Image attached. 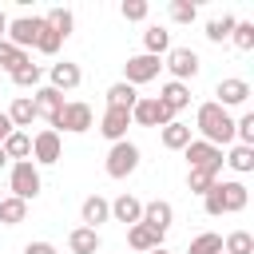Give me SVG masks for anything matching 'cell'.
I'll use <instances>...</instances> for the list:
<instances>
[{"label":"cell","mask_w":254,"mask_h":254,"mask_svg":"<svg viewBox=\"0 0 254 254\" xmlns=\"http://www.w3.org/2000/svg\"><path fill=\"white\" fill-rule=\"evenodd\" d=\"M198 131H202V143H210V147L234 143V119L218 103H202L198 107Z\"/></svg>","instance_id":"1"},{"label":"cell","mask_w":254,"mask_h":254,"mask_svg":"<svg viewBox=\"0 0 254 254\" xmlns=\"http://www.w3.org/2000/svg\"><path fill=\"white\" fill-rule=\"evenodd\" d=\"M246 187L242 183H214L206 194H202V202H206V214L210 218H222V214H238L242 206H246Z\"/></svg>","instance_id":"2"},{"label":"cell","mask_w":254,"mask_h":254,"mask_svg":"<svg viewBox=\"0 0 254 254\" xmlns=\"http://www.w3.org/2000/svg\"><path fill=\"white\" fill-rule=\"evenodd\" d=\"M8 187H12V198H20V202H28V198H36L40 194V171H36V163L32 159H24V163H12V175H8Z\"/></svg>","instance_id":"3"},{"label":"cell","mask_w":254,"mask_h":254,"mask_svg":"<svg viewBox=\"0 0 254 254\" xmlns=\"http://www.w3.org/2000/svg\"><path fill=\"white\" fill-rule=\"evenodd\" d=\"M107 175L111 179H127V175H135V167H139V147L135 143H111V151H107Z\"/></svg>","instance_id":"4"},{"label":"cell","mask_w":254,"mask_h":254,"mask_svg":"<svg viewBox=\"0 0 254 254\" xmlns=\"http://www.w3.org/2000/svg\"><path fill=\"white\" fill-rule=\"evenodd\" d=\"M159 67H163V60H159V56H147V52H139V56H131V60L123 64V83H131V87H139V83H151V79L159 75Z\"/></svg>","instance_id":"5"},{"label":"cell","mask_w":254,"mask_h":254,"mask_svg":"<svg viewBox=\"0 0 254 254\" xmlns=\"http://www.w3.org/2000/svg\"><path fill=\"white\" fill-rule=\"evenodd\" d=\"M131 123H139V127H167V123H175V115L155 99V95H139V103L131 107Z\"/></svg>","instance_id":"6"},{"label":"cell","mask_w":254,"mask_h":254,"mask_svg":"<svg viewBox=\"0 0 254 254\" xmlns=\"http://www.w3.org/2000/svg\"><path fill=\"white\" fill-rule=\"evenodd\" d=\"M187 163H190V171H222V147H210V143H202V139H190L187 147Z\"/></svg>","instance_id":"7"},{"label":"cell","mask_w":254,"mask_h":254,"mask_svg":"<svg viewBox=\"0 0 254 254\" xmlns=\"http://www.w3.org/2000/svg\"><path fill=\"white\" fill-rule=\"evenodd\" d=\"M40 28H44V16H20V20H8V44H16L20 52H28V48H36V36H40Z\"/></svg>","instance_id":"8"},{"label":"cell","mask_w":254,"mask_h":254,"mask_svg":"<svg viewBox=\"0 0 254 254\" xmlns=\"http://www.w3.org/2000/svg\"><path fill=\"white\" fill-rule=\"evenodd\" d=\"M163 67H171L175 83H187V79H194V75H198V52H194V48H171Z\"/></svg>","instance_id":"9"},{"label":"cell","mask_w":254,"mask_h":254,"mask_svg":"<svg viewBox=\"0 0 254 254\" xmlns=\"http://www.w3.org/2000/svg\"><path fill=\"white\" fill-rule=\"evenodd\" d=\"M91 127V107L87 103H64L60 119L52 123V131H71V135H83Z\"/></svg>","instance_id":"10"},{"label":"cell","mask_w":254,"mask_h":254,"mask_svg":"<svg viewBox=\"0 0 254 254\" xmlns=\"http://www.w3.org/2000/svg\"><path fill=\"white\" fill-rule=\"evenodd\" d=\"M60 131H52V127H44L36 139H32V159L36 163H44V167H52V163H60Z\"/></svg>","instance_id":"11"},{"label":"cell","mask_w":254,"mask_h":254,"mask_svg":"<svg viewBox=\"0 0 254 254\" xmlns=\"http://www.w3.org/2000/svg\"><path fill=\"white\" fill-rule=\"evenodd\" d=\"M127 127H131V111H123V107H107L103 119H99V131L111 143H123L127 139Z\"/></svg>","instance_id":"12"},{"label":"cell","mask_w":254,"mask_h":254,"mask_svg":"<svg viewBox=\"0 0 254 254\" xmlns=\"http://www.w3.org/2000/svg\"><path fill=\"white\" fill-rule=\"evenodd\" d=\"M214 95H218V99H214L218 107H238V103H246V99H250V83L230 75V79H218Z\"/></svg>","instance_id":"13"},{"label":"cell","mask_w":254,"mask_h":254,"mask_svg":"<svg viewBox=\"0 0 254 254\" xmlns=\"http://www.w3.org/2000/svg\"><path fill=\"white\" fill-rule=\"evenodd\" d=\"M48 79H52L48 87H56V91L64 95V91H71V87H79V79H83V71H79V64H67V60H64V64H52V71H48Z\"/></svg>","instance_id":"14"},{"label":"cell","mask_w":254,"mask_h":254,"mask_svg":"<svg viewBox=\"0 0 254 254\" xmlns=\"http://www.w3.org/2000/svg\"><path fill=\"white\" fill-rule=\"evenodd\" d=\"M32 103H36V115H44L48 123H56V119H60V111H64V95H60L56 87H36Z\"/></svg>","instance_id":"15"},{"label":"cell","mask_w":254,"mask_h":254,"mask_svg":"<svg viewBox=\"0 0 254 254\" xmlns=\"http://www.w3.org/2000/svg\"><path fill=\"white\" fill-rule=\"evenodd\" d=\"M155 99H159V103H163V107H167L171 115H179L183 107H190V87H187V83H175V79H171V83H163V91H159Z\"/></svg>","instance_id":"16"},{"label":"cell","mask_w":254,"mask_h":254,"mask_svg":"<svg viewBox=\"0 0 254 254\" xmlns=\"http://www.w3.org/2000/svg\"><path fill=\"white\" fill-rule=\"evenodd\" d=\"M139 222H147L151 230H159V234H167V226L175 222V210H171V202H163V198H155V202H147L143 206V218Z\"/></svg>","instance_id":"17"},{"label":"cell","mask_w":254,"mask_h":254,"mask_svg":"<svg viewBox=\"0 0 254 254\" xmlns=\"http://www.w3.org/2000/svg\"><path fill=\"white\" fill-rule=\"evenodd\" d=\"M127 242H131V250L151 254V250H159V246H163V234H159V230H151L147 222H135V226H127Z\"/></svg>","instance_id":"18"},{"label":"cell","mask_w":254,"mask_h":254,"mask_svg":"<svg viewBox=\"0 0 254 254\" xmlns=\"http://www.w3.org/2000/svg\"><path fill=\"white\" fill-rule=\"evenodd\" d=\"M99 230H91V226H75L71 234H67V250L71 254H99Z\"/></svg>","instance_id":"19"},{"label":"cell","mask_w":254,"mask_h":254,"mask_svg":"<svg viewBox=\"0 0 254 254\" xmlns=\"http://www.w3.org/2000/svg\"><path fill=\"white\" fill-rule=\"evenodd\" d=\"M111 218H115V222H127V226H135V222L143 218V202H139L135 194H119V198L111 202Z\"/></svg>","instance_id":"20"},{"label":"cell","mask_w":254,"mask_h":254,"mask_svg":"<svg viewBox=\"0 0 254 254\" xmlns=\"http://www.w3.org/2000/svg\"><path fill=\"white\" fill-rule=\"evenodd\" d=\"M79 218H83V222L95 230L99 222H107V218H111V202H107V198H99V194H91V198H83V206H79Z\"/></svg>","instance_id":"21"},{"label":"cell","mask_w":254,"mask_h":254,"mask_svg":"<svg viewBox=\"0 0 254 254\" xmlns=\"http://www.w3.org/2000/svg\"><path fill=\"white\" fill-rule=\"evenodd\" d=\"M32 119H36V103H32V95H16L12 107H8V123H12V127H32Z\"/></svg>","instance_id":"22"},{"label":"cell","mask_w":254,"mask_h":254,"mask_svg":"<svg viewBox=\"0 0 254 254\" xmlns=\"http://www.w3.org/2000/svg\"><path fill=\"white\" fill-rule=\"evenodd\" d=\"M143 52H147V56H163V52H171V32L159 28V24H151V28L143 32Z\"/></svg>","instance_id":"23"},{"label":"cell","mask_w":254,"mask_h":254,"mask_svg":"<svg viewBox=\"0 0 254 254\" xmlns=\"http://www.w3.org/2000/svg\"><path fill=\"white\" fill-rule=\"evenodd\" d=\"M135 103H139V91H135L131 83H123V79H119V83H111V87H107V107H123V111H131Z\"/></svg>","instance_id":"24"},{"label":"cell","mask_w":254,"mask_h":254,"mask_svg":"<svg viewBox=\"0 0 254 254\" xmlns=\"http://www.w3.org/2000/svg\"><path fill=\"white\" fill-rule=\"evenodd\" d=\"M159 135H163V147H167V151H183V147L190 143V127L179 123V119L167 123V127H159Z\"/></svg>","instance_id":"25"},{"label":"cell","mask_w":254,"mask_h":254,"mask_svg":"<svg viewBox=\"0 0 254 254\" xmlns=\"http://www.w3.org/2000/svg\"><path fill=\"white\" fill-rule=\"evenodd\" d=\"M0 151L8 155V159H16V163H24V159H32V139L24 135V131H12L4 143H0Z\"/></svg>","instance_id":"26"},{"label":"cell","mask_w":254,"mask_h":254,"mask_svg":"<svg viewBox=\"0 0 254 254\" xmlns=\"http://www.w3.org/2000/svg\"><path fill=\"white\" fill-rule=\"evenodd\" d=\"M24 214H28V202H20V198H0V222L4 226H20L24 222Z\"/></svg>","instance_id":"27"},{"label":"cell","mask_w":254,"mask_h":254,"mask_svg":"<svg viewBox=\"0 0 254 254\" xmlns=\"http://www.w3.org/2000/svg\"><path fill=\"white\" fill-rule=\"evenodd\" d=\"M24 64H28V52H20V48H16V44H8V40H0V67L12 75V71H16V67H24Z\"/></svg>","instance_id":"28"},{"label":"cell","mask_w":254,"mask_h":254,"mask_svg":"<svg viewBox=\"0 0 254 254\" xmlns=\"http://www.w3.org/2000/svg\"><path fill=\"white\" fill-rule=\"evenodd\" d=\"M44 24H48L52 32H60V36L67 40V36H71V24H75V16H71L67 8H52V12L44 16Z\"/></svg>","instance_id":"29"},{"label":"cell","mask_w":254,"mask_h":254,"mask_svg":"<svg viewBox=\"0 0 254 254\" xmlns=\"http://www.w3.org/2000/svg\"><path fill=\"white\" fill-rule=\"evenodd\" d=\"M222 254H254V238L246 230H234L222 238Z\"/></svg>","instance_id":"30"},{"label":"cell","mask_w":254,"mask_h":254,"mask_svg":"<svg viewBox=\"0 0 254 254\" xmlns=\"http://www.w3.org/2000/svg\"><path fill=\"white\" fill-rule=\"evenodd\" d=\"M234 24H238L234 16H218V20H210V24H206V40H210V44H222V40H230Z\"/></svg>","instance_id":"31"},{"label":"cell","mask_w":254,"mask_h":254,"mask_svg":"<svg viewBox=\"0 0 254 254\" xmlns=\"http://www.w3.org/2000/svg\"><path fill=\"white\" fill-rule=\"evenodd\" d=\"M222 163H230L238 175H246V171H254V147H242V143H238V147H234Z\"/></svg>","instance_id":"32"},{"label":"cell","mask_w":254,"mask_h":254,"mask_svg":"<svg viewBox=\"0 0 254 254\" xmlns=\"http://www.w3.org/2000/svg\"><path fill=\"white\" fill-rule=\"evenodd\" d=\"M187 254H222V234H198V238H190Z\"/></svg>","instance_id":"33"},{"label":"cell","mask_w":254,"mask_h":254,"mask_svg":"<svg viewBox=\"0 0 254 254\" xmlns=\"http://www.w3.org/2000/svg\"><path fill=\"white\" fill-rule=\"evenodd\" d=\"M40 75H44V71H40V64H32V60H28L24 67H16V71H12V83H16V87H40Z\"/></svg>","instance_id":"34"},{"label":"cell","mask_w":254,"mask_h":254,"mask_svg":"<svg viewBox=\"0 0 254 254\" xmlns=\"http://www.w3.org/2000/svg\"><path fill=\"white\" fill-rule=\"evenodd\" d=\"M60 44H64V36H60V32H52V28L44 24V28H40V36H36V52L56 56V52H60Z\"/></svg>","instance_id":"35"},{"label":"cell","mask_w":254,"mask_h":254,"mask_svg":"<svg viewBox=\"0 0 254 254\" xmlns=\"http://www.w3.org/2000/svg\"><path fill=\"white\" fill-rule=\"evenodd\" d=\"M214 183H218V175H214V171H187V187H190L194 194H206Z\"/></svg>","instance_id":"36"},{"label":"cell","mask_w":254,"mask_h":254,"mask_svg":"<svg viewBox=\"0 0 254 254\" xmlns=\"http://www.w3.org/2000/svg\"><path fill=\"white\" fill-rule=\"evenodd\" d=\"M194 16H198V4H190V0H171V20H175V24H194Z\"/></svg>","instance_id":"37"},{"label":"cell","mask_w":254,"mask_h":254,"mask_svg":"<svg viewBox=\"0 0 254 254\" xmlns=\"http://www.w3.org/2000/svg\"><path fill=\"white\" fill-rule=\"evenodd\" d=\"M230 40H234V48H238V52H250V48H254V24H250V20H242V24H234V32H230Z\"/></svg>","instance_id":"38"},{"label":"cell","mask_w":254,"mask_h":254,"mask_svg":"<svg viewBox=\"0 0 254 254\" xmlns=\"http://www.w3.org/2000/svg\"><path fill=\"white\" fill-rule=\"evenodd\" d=\"M234 139L242 143V147H254V115L246 111L242 119H234Z\"/></svg>","instance_id":"39"},{"label":"cell","mask_w":254,"mask_h":254,"mask_svg":"<svg viewBox=\"0 0 254 254\" xmlns=\"http://www.w3.org/2000/svg\"><path fill=\"white\" fill-rule=\"evenodd\" d=\"M123 20H147V12H151V4L147 0H123Z\"/></svg>","instance_id":"40"},{"label":"cell","mask_w":254,"mask_h":254,"mask_svg":"<svg viewBox=\"0 0 254 254\" xmlns=\"http://www.w3.org/2000/svg\"><path fill=\"white\" fill-rule=\"evenodd\" d=\"M24 254H56V246H52V242H28Z\"/></svg>","instance_id":"41"},{"label":"cell","mask_w":254,"mask_h":254,"mask_svg":"<svg viewBox=\"0 0 254 254\" xmlns=\"http://www.w3.org/2000/svg\"><path fill=\"white\" fill-rule=\"evenodd\" d=\"M12 131H16V127H12V123H8V115H0V143H4V139H8V135H12Z\"/></svg>","instance_id":"42"},{"label":"cell","mask_w":254,"mask_h":254,"mask_svg":"<svg viewBox=\"0 0 254 254\" xmlns=\"http://www.w3.org/2000/svg\"><path fill=\"white\" fill-rule=\"evenodd\" d=\"M4 36H8V16L0 12V40H4Z\"/></svg>","instance_id":"43"},{"label":"cell","mask_w":254,"mask_h":254,"mask_svg":"<svg viewBox=\"0 0 254 254\" xmlns=\"http://www.w3.org/2000/svg\"><path fill=\"white\" fill-rule=\"evenodd\" d=\"M4 163H8V155H4V151H0V167H4Z\"/></svg>","instance_id":"44"},{"label":"cell","mask_w":254,"mask_h":254,"mask_svg":"<svg viewBox=\"0 0 254 254\" xmlns=\"http://www.w3.org/2000/svg\"><path fill=\"white\" fill-rule=\"evenodd\" d=\"M151 254H171V250H163V246H159V250H151Z\"/></svg>","instance_id":"45"}]
</instances>
